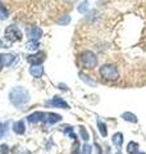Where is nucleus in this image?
<instances>
[{
	"mask_svg": "<svg viewBox=\"0 0 146 154\" xmlns=\"http://www.w3.org/2000/svg\"><path fill=\"white\" fill-rule=\"evenodd\" d=\"M9 99H11L12 104H14L16 107H22L28 102L30 95H28V91L24 88H14L9 93Z\"/></svg>",
	"mask_w": 146,
	"mask_h": 154,
	"instance_id": "1",
	"label": "nucleus"
},
{
	"mask_svg": "<svg viewBox=\"0 0 146 154\" xmlns=\"http://www.w3.org/2000/svg\"><path fill=\"white\" fill-rule=\"evenodd\" d=\"M100 75L105 80L115 81V80H118V77H119V72H118V68L113 64H104L100 68Z\"/></svg>",
	"mask_w": 146,
	"mask_h": 154,
	"instance_id": "2",
	"label": "nucleus"
},
{
	"mask_svg": "<svg viewBox=\"0 0 146 154\" xmlns=\"http://www.w3.org/2000/svg\"><path fill=\"white\" fill-rule=\"evenodd\" d=\"M80 60L85 68H95L97 66V58L92 51L86 50L80 55Z\"/></svg>",
	"mask_w": 146,
	"mask_h": 154,
	"instance_id": "3",
	"label": "nucleus"
},
{
	"mask_svg": "<svg viewBox=\"0 0 146 154\" xmlns=\"http://www.w3.org/2000/svg\"><path fill=\"white\" fill-rule=\"evenodd\" d=\"M5 38H8L11 42L19 41L22 38V32L17 26H8L5 28Z\"/></svg>",
	"mask_w": 146,
	"mask_h": 154,
	"instance_id": "4",
	"label": "nucleus"
},
{
	"mask_svg": "<svg viewBox=\"0 0 146 154\" xmlns=\"http://www.w3.org/2000/svg\"><path fill=\"white\" fill-rule=\"evenodd\" d=\"M45 60V53L44 51H38L37 54H32L27 57V62L31 66H36V64H41Z\"/></svg>",
	"mask_w": 146,
	"mask_h": 154,
	"instance_id": "5",
	"label": "nucleus"
},
{
	"mask_svg": "<svg viewBox=\"0 0 146 154\" xmlns=\"http://www.w3.org/2000/svg\"><path fill=\"white\" fill-rule=\"evenodd\" d=\"M45 116H46V113L35 112V113H32V114L28 116V117H27V121H28V122H31V123L40 122V121H44V119H45Z\"/></svg>",
	"mask_w": 146,
	"mask_h": 154,
	"instance_id": "6",
	"label": "nucleus"
},
{
	"mask_svg": "<svg viewBox=\"0 0 146 154\" xmlns=\"http://www.w3.org/2000/svg\"><path fill=\"white\" fill-rule=\"evenodd\" d=\"M27 35H28V37L31 38V40H38L41 36H42V30L41 28H38V27H32L31 30H28V32H27Z\"/></svg>",
	"mask_w": 146,
	"mask_h": 154,
	"instance_id": "7",
	"label": "nucleus"
},
{
	"mask_svg": "<svg viewBox=\"0 0 146 154\" xmlns=\"http://www.w3.org/2000/svg\"><path fill=\"white\" fill-rule=\"evenodd\" d=\"M54 107H58V108H62V109H68L69 108V105H68V103L65 102L64 99H62V98H59V96H55L54 99L50 102Z\"/></svg>",
	"mask_w": 146,
	"mask_h": 154,
	"instance_id": "8",
	"label": "nucleus"
},
{
	"mask_svg": "<svg viewBox=\"0 0 146 154\" xmlns=\"http://www.w3.org/2000/svg\"><path fill=\"white\" fill-rule=\"evenodd\" d=\"M44 121L47 122V123H56V122L62 121V116L56 114V113H46L45 119H44Z\"/></svg>",
	"mask_w": 146,
	"mask_h": 154,
	"instance_id": "9",
	"label": "nucleus"
},
{
	"mask_svg": "<svg viewBox=\"0 0 146 154\" xmlns=\"http://www.w3.org/2000/svg\"><path fill=\"white\" fill-rule=\"evenodd\" d=\"M30 73L33 76V77H41L42 73H44V68L41 64H36V66H31L30 67Z\"/></svg>",
	"mask_w": 146,
	"mask_h": 154,
	"instance_id": "10",
	"label": "nucleus"
},
{
	"mask_svg": "<svg viewBox=\"0 0 146 154\" xmlns=\"http://www.w3.org/2000/svg\"><path fill=\"white\" fill-rule=\"evenodd\" d=\"M13 131L18 134V135H23L24 131H26V126H24V122L23 121H18L13 125Z\"/></svg>",
	"mask_w": 146,
	"mask_h": 154,
	"instance_id": "11",
	"label": "nucleus"
},
{
	"mask_svg": "<svg viewBox=\"0 0 146 154\" xmlns=\"http://www.w3.org/2000/svg\"><path fill=\"white\" fill-rule=\"evenodd\" d=\"M111 140H113V144H114L117 148H120L122 144H123V134H122V132L114 134L113 137H111Z\"/></svg>",
	"mask_w": 146,
	"mask_h": 154,
	"instance_id": "12",
	"label": "nucleus"
},
{
	"mask_svg": "<svg viewBox=\"0 0 146 154\" xmlns=\"http://www.w3.org/2000/svg\"><path fill=\"white\" fill-rule=\"evenodd\" d=\"M138 152V144L135 141H129L127 145V153L128 154H136Z\"/></svg>",
	"mask_w": 146,
	"mask_h": 154,
	"instance_id": "13",
	"label": "nucleus"
},
{
	"mask_svg": "<svg viewBox=\"0 0 146 154\" xmlns=\"http://www.w3.org/2000/svg\"><path fill=\"white\" fill-rule=\"evenodd\" d=\"M122 118H123L124 121H128V122H132V123L137 122V117H136L133 113H129V112H126V113L122 114Z\"/></svg>",
	"mask_w": 146,
	"mask_h": 154,
	"instance_id": "14",
	"label": "nucleus"
},
{
	"mask_svg": "<svg viewBox=\"0 0 146 154\" xmlns=\"http://www.w3.org/2000/svg\"><path fill=\"white\" fill-rule=\"evenodd\" d=\"M2 55H3V63H4V67L11 66L13 62H14V55H13V54H2Z\"/></svg>",
	"mask_w": 146,
	"mask_h": 154,
	"instance_id": "15",
	"label": "nucleus"
},
{
	"mask_svg": "<svg viewBox=\"0 0 146 154\" xmlns=\"http://www.w3.org/2000/svg\"><path fill=\"white\" fill-rule=\"evenodd\" d=\"M97 127H99V131L101 134V136H106V135H108V131H106V125L103 121H99V119H97Z\"/></svg>",
	"mask_w": 146,
	"mask_h": 154,
	"instance_id": "16",
	"label": "nucleus"
},
{
	"mask_svg": "<svg viewBox=\"0 0 146 154\" xmlns=\"http://www.w3.org/2000/svg\"><path fill=\"white\" fill-rule=\"evenodd\" d=\"M77 11H78L80 13L82 14H85L87 11H89V2L87 0H85V2H82L78 7H77Z\"/></svg>",
	"mask_w": 146,
	"mask_h": 154,
	"instance_id": "17",
	"label": "nucleus"
},
{
	"mask_svg": "<svg viewBox=\"0 0 146 154\" xmlns=\"http://www.w3.org/2000/svg\"><path fill=\"white\" fill-rule=\"evenodd\" d=\"M40 46V44H38V41H36V40H31V41H28L27 42V45H26V48L28 50H37V48Z\"/></svg>",
	"mask_w": 146,
	"mask_h": 154,
	"instance_id": "18",
	"label": "nucleus"
},
{
	"mask_svg": "<svg viewBox=\"0 0 146 154\" xmlns=\"http://www.w3.org/2000/svg\"><path fill=\"white\" fill-rule=\"evenodd\" d=\"M8 11H7V8L3 5L2 3H0V19H2V21H4V19H7L8 18Z\"/></svg>",
	"mask_w": 146,
	"mask_h": 154,
	"instance_id": "19",
	"label": "nucleus"
},
{
	"mask_svg": "<svg viewBox=\"0 0 146 154\" xmlns=\"http://www.w3.org/2000/svg\"><path fill=\"white\" fill-rule=\"evenodd\" d=\"M58 25H60V26H65V25H68V23L71 22V17L69 16H63L62 18H59L58 19Z\"/></svg>",
	"mask_w": 146,
	"mask_h": 154,
	"instance_id": "20",
	"label": "nucleus"
},
{
	"mask_svg": "<svg viewBox=\"0 0 146 154\" xmlns=\"http://www.w3.org/2000/svg\"><path fill=\"white\" fill-rule=\"evenodd\" d=\"M80 134H81V137L84 139L85 141L89 140V132L86 131V128H85L84 126H81V127H80Z\"/></svg>",
	"mask_w": 146,
	"mask_h": 154,
	"instance_id": "21",
	"label": "nucleus"
},
{
	"mask_svg": "<svg viewBox=\"0 0 146 154\" xmlns=\"http://www.w3.org/2000/svg\"><path fill=\"white\" fill-rule=\"evenodd\" d=\"M82 154H91V146L89 144H85L84 150H82Z\"/></svg>",
	"mask_w": 146,
	"mask_h": 154,
	"instance_id": "22",
	"label": "nucleus"
},
{
	"mask_svg": "<svg viewBox=\"0 0 146 154\" xmlns=\"http://www.w3.org/2000/svg\"><path fill=\"white\" fill-rule=\"evenodd\" d=\"M0 149H2V150H0V154H8V146L5 145V144L0 146Z\"/></svg>",
	"mask_w": 146,
	"mask_h": 154,
	"instance_id": "23",
	"label": "nucleus"
},
{
	"mask_svg": "<svg viewBox=\"0 0 146 154\" xmlns=\"http://www.w3.org/2000/svg\"><path fill=\"white\" fill-rule=\"evenodd\" d=\"M4 132H5V125L0 123V137H3V135H4Z\"/></svg>",
	"mask_w": 146,
	"mask_h": 154,
	"instance_id": "24",
	"label": "nucleus"
},
{
	"mask_svg": "<svg viewBox=\"0 0 146 154\" xmlns=\"http://www.w3.org/2000/svg\"><path fill=\"white\" fill-rule=\"evenodd\" d=\"M3 67H4V63H3V55L0 54V69H2Z\"/></svg>",
	"mask_w": 146,
	"mask_h": 154,
	"instance_id": "25",
	"label": "nucleus"
},
{
	"mask_svg": "<svg viewBox=\"0 0 146 154\" xmlns=\"http://www.w3.org/2000/svg\"><path fill=\"white\" fill-rule=\"evenodd\" d=\"M115 154H122V153H120V152H117V153H115Z\"/></svg>",
	"mask_w": 146,
	"mask_h": 154,
	"instance_id": "26",
	"label": "nucleus"
},
{
	"mask_svg": "<svg viewBox=\"0 0 146 154\" xmlns=\"http://www.w3.org/2000/svg\"><path fill=\"white\" fill-rule=\"evenodd\" d=\"M136 154H145V153H136Z\"/></svg>",
	"mask_w": 146,
	"mask_h": 154,
	"instance_id": "27",
	"label": "nucleus"
}]
</instances>
